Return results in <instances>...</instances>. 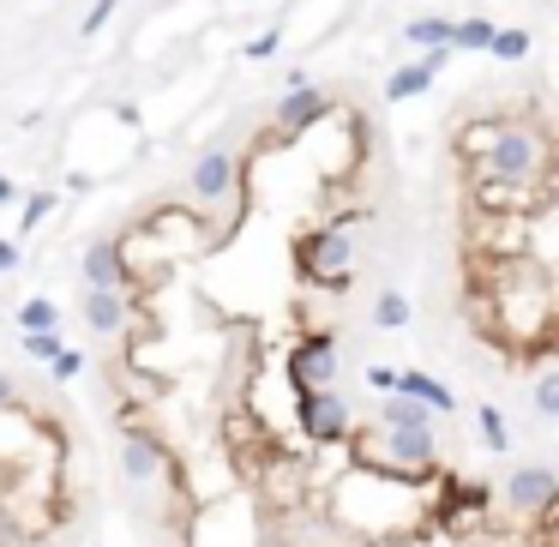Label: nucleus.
Here are the masks:
<instances>
[{
  "mask_svg": "<svg viewBox=\"0 0 559 547\" xmlns=\"http://www.w3.org/2000/svg\"><path fill=\"white\" fill-rule=\"evenodd\" d=\"M85 319H91L97 331H120V326H127V301H120L115 289H91V301H85Z\"/></svg>",
  "mask_w": 559,
  "mask_h": 547,
  "instance_id": "obj_9",
  "label": "nucleus"
},
{
  "mask_svg": "<svg viewBox=\"0 0 559 547\" xmlns=\"http://www.w3.org/2000/svg\"><path fill=\"white\" fill-rule=\"evenodd\" d=\"M193 193L205 199V205H217V199L234 193V156L229 151H205L193 169Z\"/></svg>",
  "mask_w": 559,
  "mask_h": 547,
  "instance_id": "obj_7",
  "label": "nucleus"
},
{
  "mask_svg": "<svg viewBox=\"0 0 559 547\" xmlns=\"http://www.w3.org/2000/svg\"><path fill=\"white\" fill-rule=\"evenodd\" d=\"M475 421H482V440L494 445V451H511V433H506V416H499V409H482Z\"/></svg>",
  "mask_w": 559,
  "mask_h": 547,
  "instance_id": "obj_13",
  "label": "nucleus"
},
{
  "mask_svg": "<svg viewBox=\"0 0 559 547\" xmlns=\"http://www.w3.org/2000/svg\"><path fill=\"white\" fill-rule=\"evenodd\" d=\"M331 355H338V338H331V331H307V338H301V349H295V361H289L295 385L301 391L326 385V379H331Z\"/></svg>",
  "mask_w": 559,
  "mask_h": 547,
  "instance_id": "obj_2",
  "label": "nucleus"
},
{
  "mask_svg": "<svg viewBox=\"0 0 559 547\" xmlns=\"http://www.w3.org/2000/svg\"><path fill=\"white\" fill-rule=\"evenodd\" d=\"M18 319H25V331H54V319H61V313H54V301H25V313H18Z\"/></svg>",
  "mask_w": 559,
  "mask_h": 547,
  "instance_id": "obj_12",
  "label": "nucleus"
},
{
  "mask_svg": "<svg viewBox=\"0 0 559 547\" xmlns=\"http://www.w3.org/2000/svg\"><path fill=\"white\" fill-rule=\"evenodd\" d=\"M535 404H542V416H554V409H559V379H554V373L542 379V391H535Z\"/></svg>",
  "mask_w": 559,
  "mask_h": 547,
  "instance_id": "obj_17",
  "label": "nucleus"
},
{
  "mask_svg": "<svg viewBox=\"0 0 559 547\" xmlns=\"http://www.w3.org/2000/svg\"><path fill=\"white\" fill-rule=\"evenodd\" d=\"M85 277H91V289H120V277H127V253H120V241H97V247H85Z\"/></svg>",
  "mask_w": 559,
  "mask_h": 547,
  "instance_id": "obj_8",
  "label": "nucleus"
},
{
  "mask_svg": "<svg viewBox=\"0 0 559 547\" xmlns=\"http://www.w3.org/2000/svg\"><path fill=\"white\" fill-rule=\"evenodd\" d=\"M428 85V66H416V73H397L391 78V97H409V91H421Z\"/></svg>",
  "mask_w": 559,
  "mask_h": 547,
  "instance_id": "obj_15",
  "label": "nucleus"
},
{
  "mask_svg": "<svg viewBox=\"0 0 559 547\" xmlns=\"http://www.w3.org/2000/svg\"><path fill=\"white\" fill-rule=\"evenodd\" d=\"M326 91H313V85H301V91H289L283 103H277V132H307V127H319L326 120Z\"/></svg>",
  "mask_w": 559,
  "mask_h": 547,
  "instance_id": "obj_3",
  "label": "nucleus"
},
{
  "mask_svg": "<svg viewBox=\"0 0 559 547\" xmlns=\"http://www.w3.org/2000/svg\"><path fill=\"white\" fill-rule=\"evenodd\" d=\"M42 217H49V193H37V199L25 205V229H30V222H42Z\"/></svg>",
  "mask_w": 559,
  "mask_h": 547,
  "instance_id": "obj_18",
  "label": "nucleus"
},
{
  "mask_svg": "<svg viewBox=\"0 0 559 547\" xmlns=\"http://www.w3.org/2000/svg\"><path fill=\"white\" fill-rule=\"evenodd\" d=\"M391 428V457L397 463H416V469H433V428H428V404H416V397H397V404L379 416Z\"/></svg>",
  "mask_w": 559,
  "mask_h": 547,
  "instance_id": "obj_1",
  "label": "nucleus"
},
{
  "mask_svg": "<svg viewBox=\"0 0 559 547\" xmlns=\"http://www.w3.org/2000/svg\"><path fill=\"white\" fill-rule=\"evenodd\" d=\"M554 494H559V475L554 469H518L506 482V499L518 511H542V506H554Z\"/></svg>",
  "mask_w": 559,
  "mask_h": 547,
  "instance_id": "obj_6",
  "label": "nucleus"
},
{
  "mask_svg": "<svg viewBox=\"0 0 559 547\" xmlns=\"http://www.w3.org/2000/svg\"><path fill=\"white\" fill-rule=\"evenodd\" d=\"M391 391H404V397H416V404H428V409H452V391H445L440 379H428V373H397Z\"/></svg>",
  "mask_w": 559,
  "mask_h": 547,
  "instance_id": "obj_10",
  "label": "nucleus"
},
{
  "mask_svg": "<svg viewBox=\"0 0 559 547\" xmlns=\"http://www.w3.org/2000/svg\"><path fill=\"white\" fill-rule=\"evenodd\" d=\"M373 326H379V331H404V326H409V301L397 295V289H385V295H379Z\"/></svg>",
  "mask_w": 559,
  "mask_h": 547,
  "instance_id": "obj_11",
  "label": "nucleus"
},
{
  "mask_svg": "<svg viewBox=\"0 0 559 547\" xmlns=\"http://www.w3.org/2000/svg\"><path fill=\"white\" fill-rule=\"evenodd\" d=\"M301 421H307V433L313 440H343L350 433V416H343V404L331 397V391H301Z\"/></svg>",
  "mask_w": 559,
  "mask_h": 547,
  "instance_id": "obj_4",
  "label": "nucleus"
},
{
  "mask_svg": "<svg viewBox=\"0 0 559 547\" xmlns=\"http://www.w3.org/2000/svg\"><path fill=\"white\" fill-rule=\"evenodd\" d=\"M13 265H18V247L13 241H0V271H13Z\"/></svg>",
  "mask_w": 559,
  "mask_h": 547,
  "instance_id": "obj_19",
  "label": "nucleus"
},
{
  "mask_svg": "<svg viewBox=\"0 0 559 547\" xmlns=\"http://www.w3.org/2000/svg\"><path fill=\"white\" fill-rule=\"evenodd\" d=\"M343 259H350V234L343 229L301 234V265H307V271H343Z\"/></svg>",
  "mask_w": 559,
  "mask_h": 547,
  "instance_id": "obj_5",
  "label": "nucleus"
},
{
  "mask_svg": "<svg viewBox=\"0 0 559 547\" xmlns=\"http://www.w3.org/2000/svg\"><path fill=\"white\" fill-rule=\"evenodd\" d=\"M25 349L37 355V361H54V355H61V343H54V331H25Z\"/></svg>",
  "mask_w": 559,
  "mask_h": 547,
  "instance_id": "obj_14",
  "label": "nucleus"
},
{
  "mask_svg": "<svg viewBox=\"0 0 559 547\" xmlns=\"http://www.w3.org/2000/svg\"><path fill=\"white\" fill-rule=\"evenodd\" d=\"M7 199H13V181H0V205H7Z\"/></svg>",
  "mask_w": 559,
  "mask_h": 547,
  "instance_id": "obj_21",
  "label": "nucleus"
},
{
  "mask_svg": "<svg viewBox=\"0 0 559 547\" xmlns=\"http://www.w3.org/2000/svg\"><path fill=\"white\" fill-rule=\"evenodd\" d=\"M7 404H13V379L0 373V409H7Z\"/></svg>",
  "mask_w": 559,
  "mask_h": 547,
  "instance_id": "obj_20",
  "label": "nucleus"
},
{
  "mask_svg": "<svg viewBox=\"0 0 559 547\" xmlns=\"http://www.w3.org/2000/svg\"><path fill=\"white\" fill-rule=\"evenodd\" d=\"M78 373H85V355H73V349L54 355V379H78Z\"/></svg>",
  "mask_w": 559,
  "mask_h": 547,
  "instance_id": "obj_16",
  "label": "nucleus"
}]
</instances>
